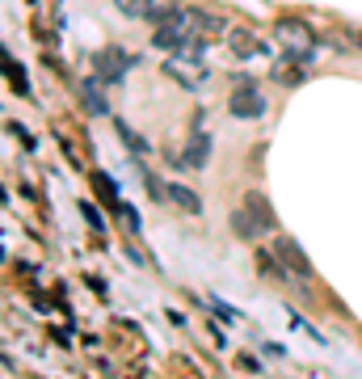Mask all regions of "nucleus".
I'll return each instance as SVG.
<instances>
[{
	"label": "nucleus",
	"instance_id": "nucleus-15",
	"mask_svg": "<svg viewBox=\"0 0 362 379\" xmlns=\"http://www.w3.org/2000/svg\"><path fill=\"white\" fill-rule=\"evenodd\" d=\"M5 80H9V89H13V93H21V97L30 93V80H26V68L9 60V51H5Z\"/></svg>",
	"mask_w": 362,
	"mask_h": 379
},
{
	"label": "nucleus",
	"instance_id": "nucleus-9",
	"mask_svg": "<svg viewBox=\"0 0 362 379\" xmlns=\"http://www.w3.org/2000/svg\"><path fill=\"white\" fill-rule=\"evenodd\" d=\"M244 206L257 215V224H262L266 232H274V228H278V215H274V206H270V198H266V194L248 190V194H244Z\"/></svg>",
	"mask_w": 362,
	"mask_h": 379
},
{
	"label": "nucleus",
	"instance_id": "nucleus-22",
	"mask_svg": "<svg viewBox=\"0 0 362 379\" xmlns=\"http://www.w3.org/2000/svg\"><path fill=\"white\" fill-rule=\"evenodd\" d=\"M240 367H244V371H253V375H257V371H262V362H257L253 354H240Z\"/></svg>",
	"mask_w": 362,
	"mask_h": 379
},
{
	"label": "nucleus",
	"instance_id": "nucleus-10",
	"mask_svg": "<svg viewBox=\"0 0 362 379\" xmlns=\"http://www.w3.org/2000/svg\"><path fill=\"white\" fill-rule=\"evenodd\" d=\"M101 76H84L80 80V93H84V105H89V114H110V101H106V93H101Z\"/></svg>",
	"mask_w": 362,
	"mask_h": 379
},
{
	"label": "nucleus",
	"instance_id": "nucleus-4",
	"mask_svg": "<svg viewBox=\"0 0 362 379\" xmlns=\"http://www.w3.org/2000/svg\"><path fill=\"white\" fill-rule=\"evenodd\" d=\"M228 51H232V55L236 60H253V55H266V42L262 38H257L253 30H244V26H236V30H228Z\"/></svg>",
	"mask_w": 362,
	"mask_h": 379
},
{
	"label": "nucleus",
	"instance_id": "nucleus-20",
	"mask_svg": "<svg viewBox=\"0 0 362 379\" xmlns=\"http://www.w3.org/2000/svg\"><path fill=\"white\" fill-rule=\"evenodd\" d=\"M80 215H84V224H89L93 232H106V220L97 215V206H93V202H80Z\"/></svg>",
	"mask_w": 362,
	"mask_h": 379
},
{
	"label": "nucleus",
	"instance_id": "nucleus-2",
	"mask_svg": "<svg viewBox=\"0 0 362 379\" xmlns=\"http://www.w3.org/2000/svg\"><path fill=\"white\" fill-rule=\"evenodd\" d=\"M228 110H232V118H266V97H262V89H257L253 80L236 85L232 97H228Z\"/></svg>",
	"mask_w": 362,
	"mask_h": 379
},
{
	"label": "nucleus",
	"instance_id": "nucleus-13",
	"mask_svg": "<svg viewBox=\"0 0 362 379\" xmlns=\"http://www.w3.org/2000/svg\"><path fill=\"white\" fill-rule=\"evenodd\" d=\"M169 202H173V206H181L185 215H198V211H202V198H198L190 186H169Z\"/></svg>",
	"mask_w": 362,
	"mask_h": 379
},
{
	"label": "nucleus",
	"instance_id": "nucleus-19",
	"mask_svg": "<svg viewBox=\"0 0 362 379\" xmlns=\"http://www.w3.org/2000/svg\"><path fill=\"white\" fill-rule=\"evenodd\" d=\"M114 215H123V224H127L131 232H139V228H143V224H139V211H135L131 202H118V206H114Z\"/></svg>",
	"mask_w": 362,
	"mask_h": 379
},
{
	"label": "nucleus",
	"instance_id": "nucleus-21",
	"mask_svg": "<svg viewBox=\"0 0 362 379\" xmlns=\"http://www.w3.org/2000/svg\"><path fill=\"white\" fill-rule=\"evenodd\" d=\"M211 312H215L219 320H236V308H228L224 299H211Z\"/></svg>",
	"mask_w": 362,
	"mask_h": 379
},
{
	"label": "nucleus",
	"instance_id": "nucleus-14",
	"mask_svg": "<svg viewBox=\"0 0 362 379\" xmlns=\"http://www.w3.org/2000/svg\"><path fill=\"white\" fill-rule=\"evenodd\" d=\"M89 182H93V190L101 194V202H106L110 211L118 206V190H114V182H110L106 173H101V169H93V173H89Z\"/></svg>",
	"mask_w": 362,
	"mask_h": 379
},
{
	"label": "nucleus",
	"instance_id": "nucleus-11",
	"mask_svg": "<svg viewBox=\"0 0 362 379\" xmlns=\"http://www.w3.org/2000/svg\"><path fill=\"white\" fill-rule=\"evenodd\" d=\"M287 42H307V46H316L320 38L312 34V26H307V21H299V17H278V26H274Z\"/></svg>",
	"mask_w": 362,
	"mask_h": 379
},
{
	"label": "nucleus",
	"instance_id": "nucleus-6",
	"mask_svg": "<svg viewBox=\"0 0 362 379\" xmlns=\"http://www.w3.org/2000/svg\"><path fill=\"white\" fill-rule=\"evenodd\" d=\"M118 5V13H127V17H147L152 26H161L165 17H169V9L161 5V0H114Z\"/></svg>",
	"mask_w": 362,
	"mask_h": 379
},
{
	"label": "nucleus",
	"instance_id": "nucleus-5",
	"mask_svg": "<svg viewBox=\"0 0 362 379\" xmlns=\"http://www.w3.org/2000/svg\"><path fill=\"white\" fill-rule=\"evenodd\" d=\"M206 160H211V135L194 131L185 139V152H181V169H206Z\"/></svg>",
	"mask_w": 362,
	"mask_h": 379
},
{
	"label": "nucleus",
	"instance_id": "nucleus-12",
	"mask_svg": "<svg viewBox=\"0 0 362 379\" xmlns=\"http://www.w3.org/2000/svg\"><path fill=\"white\" fill-rule=\"evenodd\" d=\"M257 265H262V274H266L270 283H287V274H291V270L274 257V249H257Z\"/></svg>",
	"mask_w": 362,
	"mask_h": 379
},
{
	"label": "nucleus",
	"instance_id": "nucleus-3",
	"mask_svg": "<svg viewBox=\"0 0 362 379\" xmlns=\"http://www.w3.org/2000/svg\"><path fill=\"white\" fill-rule=\"evenodd\" d=\"M274 257L291 270V279H312V261H307V253L299 249V240H291V236H278L274 245Z\"/></svg>",
	"mask_w": 362,
	"mask_h": 379
},
{
	"label": "nucleus",
	"instance_id": "nucleus-8",
	"mask_svg": "<svg viewBox=\"0 0 362 379\" xmlns=\"http://www.w3.org/2000/svg\"><path fill=\"white\" fill-rule=\"evenodd\" d=\"M185 26L181 21H161L156 30H152V46H156V51H177L181 42H185Z\"/></svg>",
	"mask_w": 362,
	"mask_h": 379
},
{
	"label": "nucleus",
	"instance_id": "nucleus-17",
	"mask_svg": "<svg viewBox=\"0 0 362 379\" xmlns=\"http://www.w3.org/2000/svg\"><path fill=\"white\" fill-rule=\"evenodd\" d=\"M114 127H118V135H123V143H127V148H131L135 156H143V152H152V143H147V139H143L139 131H131V127H127L123 118H114Z\"/></svg>",
	"mask_w": 362,
	"mask_h": 379
},
{
	"label": "nucleus",
	"instance_id": "nucleus-18",
	"mask_svg": "<svg viewBox=\"0 0 362 379\" xmlns=\"http://www.w3.org/2000/svg\"><path fill=\"white\" fill-rule=\"evenodd\" d=\"M143 186H147V194H152V202H169V186L156 177V173H143Z\"/></svg>",
	"mask_w": 362,
	"mask_h": 379
},
{
	"label": "nucleus",
	"instance_id": "nucleus-7",
	"mask_svg": "<svg viewBox=\"0 0 362 379\" xmlns=\"http://www.w3.org/2000/svg\"><path fill=\"white\" fill-rule=\"evenodd\" d=\"M228 224H232V232H236L240 240H248V245H253V240H262V236H270V232H266L262 224H257V215H253V211H248L244 202H240V206L232 211V220H228Z\"/></svg>",
	"mask_w": 362,
	"mask_h": 379
},
{
	"label": "nucleus",
	"instance_id": "nucleus-16",
	"mask_svg": "<svg viewBox=\"0 0 362 379\" xmlns=\"http://www.w3.org/2000/svg\"><path fill=\"white\" fill-rule=\"evenodd\" d=\"M274 80H278V85H303V80H307V72H303V64L282 60V64L274 68Z\"/></svg>",
	"mask_w": 362,
	"mask_h": 379
},
{
	"label": "nucleus",
	"instance_id": "nucleus-1",
	"mask_svg": "<svg viewBox=\"0 0 362 379\" xmlns=\"http://www.w3.org/2000/svg\"><path fill=\"white\" fill-rule=\"evenodd\" d=\"M131 64H135V55H127L123 46H101L97 55H93V76H101L106 85H118Z\"/></svg>",
	"mask_w": 362,
	"mask_h": 379
}]
</instances>
